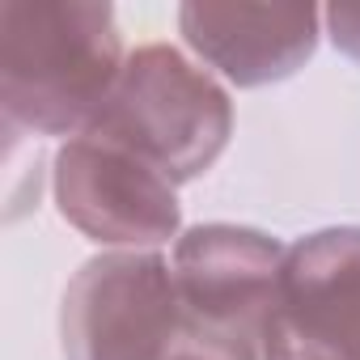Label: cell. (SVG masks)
<instances>
[{"instance_id": "cell-1", "label": "cell", "mask_w": 360, "mask_h": 360, "mask_svg": "<svg viewBox=\"0 0 360 360\" xmlns=\"http://www.w3.org/2000/svg\"><path fill=\"white\" fill-rule=\"evenodd\" d=\"M127 64L110 5L5 0L0 5V106L9 127L81 136Z\"/></svg>"}, {"instance_id": "cell-2", "label": "cell", "mask_w": 360, "mask_h": 360, "mask_svg": "<svg viewBox=\"0 0 360 360\" xmlns=\"http://www.w3.org/2000/svg\"><path fill=\"white\" fill-rule=\"evenodd\" d=\"M229 131L233 102L225 85L165 43H148L127 56L106 106L89 123V136L136 153L174 187L212 169Z\"/></svg>"}, {"instance_id": "cell-3", "label": "cell", "mask_w": 360, "mask_h": 360, "mask_svg": "<svg viewBox=\"0 0 360 360\" xmlns=\"http://www.w3.org/2000/svg\"><path fill=\"white\" fill-rule=\"evenodd\" d=\"M183 326L174 267L157 250L89 259L60 305L64 360H165Z\"/></svg>"}, {"instance_id": "cell-4", "label": "cell", "mask_w": 360, "mask_h": 360, "mask_svg": "<svg viewBox=\"0 0 360 360\" xmlns=\"http://www.w3.org/2000/svg\"><path fill=\"white\" fill-rule=\"evenodd\" d=\"M51 191L60 217L98 246L153 250L183 225L169 178L144 165L136 153L89 131L60 144Z\"/></svg>"}, {"instance_id": "cell-5", "label": "cell", "mask_w": 360, "mask_h": 360, "mask_svg": "<svg viewBox=\"0 0 360 360\" xmlns=\"http://www.w3.org/2000/svg\"><path fill=\"white\" fill-rule=\"evenodd\" d=\"M263 360H360V229H318L288 246Z\"/></svg>"}, {"instance_id": "cell-6", "label": "cell", "mask_w": 360, "mask_h": 360, "mask_svg": "<svg viewBox=\"0 0 360 360\" xmlns=\"http://www.w3.org/2000/svg\"><path fill=\"white\" fill-rule=\"evenodd\" d=\"M288 246L246 225H195L174 246V288L183 314L208 330L263 343Z\"/></svg>"}, {"instance_id": "cell-7", "label": "cell", "mask_w": 360, "mask_h": 360, "mask_svg": "<svg viewBox=\"0 0 360 360\" xmlns=\"http://www.w3.org/2000/svg\"><path fill=\"white\" fill-rule=\"evenodd\" d=\"M322 13L314 5H191L178 9L187 47L225 81L255 89L292 77L318 47Z\"/></svg>"}, {"instance_id": "cell-8", "label": "cell", "mask_w": 360, "mask_h": 360, "mask_svg": "<svg viewBox=\"0 0 360 360\" xmlns=\"http://www.w3.org/2000/svg\"><path fill=\"white\" fill-rule=\"evenodd\" d=\"M165 360H263V343L242 339V335H225V330H208V326L187 318L183 335H178V343L169 347Z\"/></svg>"}, {"instance_id": "cell-9", "label": "cell", "mask_w": 360, "mask_h": 360, "mask_svg": "<svg viewBox=\"0 0 360 360\" xmlns=\"http://www.w3.org/2000/svg\"><path fill=\"white\" fill-rule=\"evenodd\" d=\"M322 22H326L335 47L360 64V5H330V9H322Z\"/></svg>"}]
</instances>
